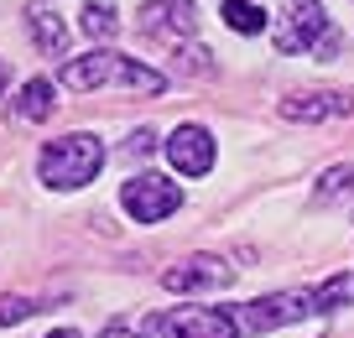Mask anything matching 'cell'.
Returning <instances> with one entry per match:
<instances>
[{
    "label": "cell",
    "instance_id": "3957f363",
    "mask_svg": "<svg viewBox=\"0 0 354 338\" xmlns=\"http://www.w3.org/2000/svg\"><path fill=\"white\" fill-rule=\"evenodd\" d=\"M277 53H313V57H339V32L318 0H281L277 21Z\"/></svg>",
    "mask_w": 354,
    "mask_h": 338
},
{
    "label": "cell",
    "instance_id": "44dd1931",
    "mask_svg": "<svg viewBox=\"0 0 354 338\" xmlns=\"http://www.w3.org/2000/svg\"><path fill=\"white\" fill-rule=\"evenodd\" d=\"M6 84H11V68H6V57H0V88H6Z\"/></svg>",
    "mask_w": 354,
    "mask_h": 338
},
{
    "label": "cell",
    "instance_id": "ffe728a7",
    "mask_svg": "<svg viewBox=\"0 0 354 338\" xmlns=\"http://www.w3.org/2000/svg\"><path fill=\"white\" fill-rule=\"evenodd\" d=\"M100 338H136V333H131V328H125V323H110V328H104Z\"/></svg>",
    "mask_w": 354,
    "mask_h": 338
},
{
    "label": "cell",
    "instance_id": "8fae6325",
    "mask_svg": "<svg viewBox=\"0 0 354 338\" xmlns=\"http://www.w3.org/2000/svg\"><path fill=\"white\" fill-rule=\"evenodd\" d=\"M53 109H57V99H53V78H26V84L16 88L11 120H16V125H42V120H53Z\"/></svg>",
    "mask_w": 354,
    "mask_h": 338
},
{
    "label": "cell",
    "instance_id": "7c38bea8",
    "mask_svg": "<svg viewBox=\"0 0 354 338\" xmlns=\"http://www.w3.org/2000/svg\"><path fill=\"white\" fill-rule=\"evenodd\" d=\"M26 32H32V42L42 47L47 57L68 53V21L57 11H47V6H32V11H26Z\"/></svg>",
    "mask_w": 354,
    "mask_h": 338
},
{
    "label": "cell",
    "instance_id": "6da1fadb",
    "mask_svg": "<svg viewBox=\"0 0 354 338\" xmlns=\"http://www.w3.org/2000/svg\"><path fill=\"white\" fill-rule=\"evenodd\" d=\"M100 84L131 88V94H162L167 73H156V68L136 63V57H125V53H110V47L84 53V57H68V63H63V88L88 94V88H100Z\"/></svg>",
    "mask_w": 354,
    "mask_h": 338
},
{
    "label": "cell",
    "instance_id": "4fadbf2b",
    "mask_svg": "<svg viewBox=\"0 0 354 338\" xmlns=\"http://www.w3.org/2000/svg\"><path fill=\"white\" fill-rule=\"evenodd\" d=\"M219 11H224V21H230V32H245V37L266 32V11L250 6V0H224Z\"/></svg>",
    "mask_w": 354,
    "mask_h": 338
},
{
    "label": "cell",
    "instance_id": "9a60e30c",
    "mask_svg": "<svg viewBox=\"0 0 354 338\" xmlns=\"http://www.w3.org/2000/svg\"><path fill=\"white\" fill-rule=\"evenodd\" d=\"M84 32L88 37H115V32H120V16H115L110 6L94 0V6H84Z\"/></svg>",
    "mask_w": 354,
    "mask_h": 338
},
{
    "label": "cell",
    "instance_id": "ba28073f",
    "mask_svg": "<svg viewBox=\"0 0 354 338\" xmlns=\"http://www.w3.org/2000/svg\"><path fill=\"white\" fill-rule=\"evenodd\" d=\"M141 32L183 42V37L198 32V6H193V0H146L141 6Z\"/></svg>",
    "mask_w": 354,
    "mask_h": 338
},
{
    "label": "cell",
    "instance_id": "30bf717a",
    "mask_svg": "<svg viewBox=\"0 0 354 338\" xmlns=\"http://www.w3.org/2000/svg\"><path fill=\"white\" fill-rule=\"evenodd\" d=\"M277 109L281 120H339V115H354V94L349 88H308V94H287Z\"/></svg>",
    "mask_w": 354,
    "mask_h": 338
},
{
    "label": "cell",
    "instance_id": "7a4b0ae2",
    "mask_svg": "<svg viewBox=\"0 0 354 338\" xmlns=\"http://www.w3.org/2000/svg\"><path fill=\"white\" fill-rule=\"evenodd\" d=\"M100 167H104V146L94 141L88 131H78V135H57V141H47L42 146V156H37V177H42L47 187H84V182H94L100 177Z\"/></svg>",
    "mask_w": 354,
    "mask_h": 338
},
{
    "label": "cell",
    "instance_id": "9c48e42d",
    "mask_svg": "<svg viewBox=\"0 0 354 338\" xmlns=\"http://www.w3.org/2000/svg\"><path fill=\"white\" fill-rule=\"evenodd\" d=\"M167 162H172L183 177L214 172V135L203 131V125H177V131L167 135Z\"/></svg>",
    "mask_w": 354,
    "mask_h": 338
},
{
    "label": "cell",
    "instance_id": "2e32d148",
    "mask_svg": "<svg viewBox=\"0 0 354 338\" xmlns=\"http://www.w3.org/2000/svg\"><path fill=\"white\" fill-rule=\"evenodd\" d=\"M318 297H323V307H344V302H354V276H333V281H323L318 286Z\"/></svg>",
    "mask_w": 354,
    "mask_h": 338
},
{
    "label": "cell",
    "instance_id": "52a82bcc",
    "mask_svg": "<svg viewBox=\"0 0 354 338\" xmlns=\"http://www.w3.org/2000/svg\"><path fill=\"white\" fill-rule=\"evenodd\" d=\"M230 281H234V265L219 261V255H193V261H177L162 271L167 292H219Z\"/></svg>",
    "mask_w": 354,
    "mask_h": 338
},
{
    "label": "cell",
    "instance_id": "8992f818",
    "mask_svg": "<svg viewBox=\"0 0 354 338\" xmlns=\"http://www.w3.org/2000/svg\"><path fill=\"white\" fill-rule=\"evenodd\" d=\"M120 208L136 218V224H162L183 208V187L167 182V177H131L120 187Z\"/></svg>",
    "mask_w": 354,
    "mask_h": 338
},
{
    "label": "cell",
    "instance_id": "ac0fdd59",
    "mask_svg": "<svg viewBox=\"0 0 354 338\" xmlns=\"http://www.w3.org/2000/svg\"><path fill=\"white\" fill-rule=\"evenodd\" d=\"M177 57H183V73H214V63H209V47H203V53H198V47H183V53H177Z\"/></svg>",
    "mask_w": 354,
    "mask_h": 338
},
{
    "label": "cell",
    "instance_id": "5b68a950",
    "mask_svg": "<svg viewBox=\"0 0 354 338\" xmlns=\"http://www.w3.org/2000/svg\"><path fill=\"white\" fill-rule=\"evenodd\" d=\"M141 338H240L230 307H172V312H151Z\"/></svg>",
    "mask_w": 354,
    "mask_h": 338
},
{
    "label": "cell",
    "instance_id": "277c9868",
    "mask_svg": "<svg viewBox=\"0 0 354 338\" xmlns=\"http://www.w3.org/2000/svg\"><path fill=\"white\" fill-rule=\"evenodd\" d=\"M313 312H328L323 297H318V286H313V292H271V297H261V302L230 307V317H234L240 333H271V328L302 323V317H313Z\"/></svg>",
    "mask_w": 354,
    "mask_h": 338
},
{
    "label": "cell",
    "instance_id": "7402d4cb",
    "mask_svg": "<svg viewBox=\"0 0 354 338\" xmlns=\"http://www.w3.org/2000/svg\"><path fill=\"white\" fill-rule=\"evenodd\" d=\"M47 338H78V333H73V328H57V333H47Z\"/></svg>",
    "mask_w": 354,
    "mask_h": 338
},
{
    "label": "cell",
    "instance_id": "e0dca14e",
    "mask_svg": "<svg viewBox=\"0 0 354 338\" xmlns=\"http://www.w3.org/2000/svg\"><path fill=\"white\" fill-rule=\"evenodd\" d=\"M32 312H42L32 297H6V302H0V323H21V317H32Z\"/></svg>",
    "mask_w": 354,
    "mask_h": 338
},
{
    "label": "cell",
    "instance_id": "5bb4252c",
    "mask_svg": "<svg viewBox=\"0 0 354 338\" xmlns=\"http://www.w3.org/2000/svg\"><path fill=\"white\" fill-rule=\"evenodd\" d=\"M349 193H354V167H328L318 182V203H339Z\"/></svg>",
    "mask_w": 354,
    "mask_h": 338
},
{
    "label": "cell",
    "instance_id": "d6986e66",
    "mask_svg": "<svg viewBox=\"0 0 354 338\" xmlns=\"http://www.w3.org/2000/svg\"><path fill=\"white\" fill-rule=\"evenodd\" d=\"M151 146H156V135H151V131H136V135H131V156H146Z\"/></svg>",
    "mask_w": 354,
    "mask_h": 338
}]
</instances>
